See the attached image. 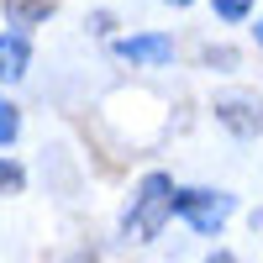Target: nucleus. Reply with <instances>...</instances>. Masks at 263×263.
Wrapping results in <instances>:
<instances>
[{"label": "nucleus", "mask_w": 263, "mask_h": 263, "mask_svg": "<svg viewBox=\"0 0 263 263\" xmlns=\"http://www.w3.org/2000/svg\"><path fill=\"white\" fill-rule=\"evenodd\" d=\"M248 11H253V0H216V16L221 21H248Z\"/></svg>", "instance_id": "1a4fd4ad"}, {"label": "nucleus", "mask_w": 263, "mask_h": 263, "mask_svg": "<svg viewBox=\"0 0 263 263\" xmlns=\"http://www.w3.org/2000/svg\"><path fill=\"white\" fill-rule=\"evenodd\" d=\"M216 121H221L232 137H258L263 132V105L242 100V95H227V100H216Z\"/></svg>", "instance_id": "20e7f679"}, {"label": "nucleus", "mask_w": 263, "mask_h": 263, "mask_svg": "<svg viewBox=\"0 0 263 263\" xmlns=\"http://www.w3.org/2000/svg\"><path fill=\"white\" fill-rule=\"evenodd\" d=\"M32 63V42L21 32H0V84H16Z\"/></svg>", "instance_id": "39448f33"}, {"label": "nucleus", "mask_w": 263, "mask_h": 263, "mask_svg": "<svg viewBox=\"0 0 263 263\" xmlns=\"http://www.w3.org/2000/svg\"><path fill=\"white\" fill-rule=\"evenodd\" d=\"M174 216V179L168 174H142V184L132 190V205L121 211V237L126 242H153Z\"/></svg>", "instance_id": "f257e3e1"}, {"label": "nucleus", "mask_w": 263, "mask_h": 263, "mask_svg": "<svg viewBox=\"0 0 263 263\" xmlns=\"http://www.w3.org/2000/svg\"><path fill=\"white\" fill-rule=\"evenodd\" d=\"M232 211H237V195H227V190H174V216L190 221L200 237H216Z\"/></svg>", "instance_id": "f03ea898"}, {"label": "nucleus", "mask_w": 263, "mask_h": 263, "mask_svg": "<svg viewBox=\"0 0 263 263\" xmlns=\"http://www.w3.org/2000/svg\"><path fill=\"white\" fill-rule=\"evenodd\" d=\"M253 37H258V48H263V16H258V27H253Z\"/></svg>", "instance_id": "f8f14e48"}, {"label": "nucleus", "mask_w": 263, "mask_h": 263, "mask_svg": "<svg viewBox=\"0 0 263 263\" xmlns=\"http://www.w3.org/2000/svg\"><path fill=\"white\" fill-rule=\"evenodd\" d=\"M111 53L126 58V63H153V69H163L174 63V37L168 32H137V37H116Z\"/></svg>", "instance_id": "7ed1b4c3"}, {"label": "nucleus", "mask_w": 263, "mask_h": 263, "mask_svg": "<svg viewBox=\"0 0 263 263\" xmlns=\"http://www.w3.org/2000/svg\"><path fill=\"white\" fill-rule=\"evenodd\" d=\"M53 16V0H6V27H42Z\"/></svg>", "instance_id": "423d86ee"}, {"label": "nucleus", "mask_w": 263, "mask_h": 263, "mask_svg": "<svg viewBox=\"0 0 263 263\" xmlns=\"http://www.w3.org/2000/svg\"><path fill=\"white\" fill-rule=\"evenodd\" d=\"M205 263H237V253H227V248H216V253H211Z\"/></svg>", "instance_id": "9b49d317"}, {"label": "nucleus", "mask_w": 263, "mask_h": 263, "mask_svg": "<svg viewBox=\"0 0 263 263\" xmlns=\"http://www.w3.org/2000/svg\"><path fill=\"white\" fill-rule=\"evenodd\" d=\"M21 137V105L16 100H0V147H11Z\"/></svg>", "instance_id": "0eeeda50"}, {"label": "nucleus", "mask_w": 263, "mask_h": 263, "mask_svg": "<svg viewBox=\"0 0 263 263\" xmlns=\"http://www.w3.org/2000/svg\"><path fill=\"white\" fill-rule=\"evenodd\" d=\"M200 63H205V69H216V63H221V69H232L237 53H232V48H205V53H200Z\"/></svg>", "instance_id": "9d476101"}, {"label": "nucleus", "mask_w": 263, "mask_h": 263, "mask_svg": "<svg viewBox=\"0 0 263 263\" xmlns=\"http://www.w3.org/2000/svg\"><path fill=\"white\" fill-rule=\"evenodd\" d=\"M21 190H27V168L0 158V195H21Z\"/></svg>", "instance_id": "6e6552de"}, {"label": "nucleus", "mask_w": 263, "mask_h": 263, "mask_svg": "<svg viewBox=\"0 0 263 263\" xmlns=\"http://www.w3.org/2000/svg\"><path fill=\"white\" fill-rule=\"evenodd\" d=\"M168 6H195V0H168Z\"/></svg>", "instance_id": "ddd939ff"}]
</instances>
